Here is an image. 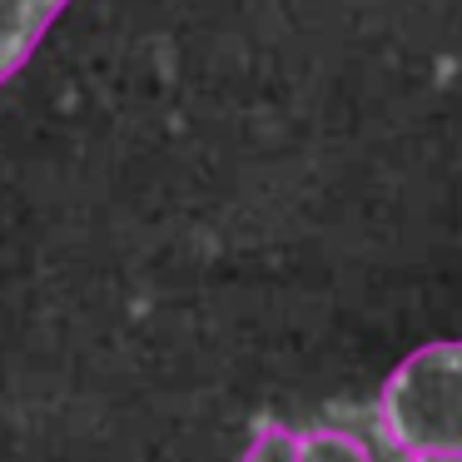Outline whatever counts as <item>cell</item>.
<instances>
[{
  "label": "cell",
  "mask_w": 462,
  "mask_h": 462,
  "mask_svg": "<svg viewBox=\"0 0 462 462\" xmlns=\"http://www.w3.org/2000/svg\"><path fill=\"white\" fill-rule=\"evenodd\" d=\"M378 412L402 452H462V338L408 353L383 383Z\"/></svg>",
  "instance_id": "cell-1"
},
{
  "label": "cell",
  "mask_w": 462,
  "mask_h": 462,
  "mask_svg": "<svg viewBox=\"0 0 462 462\" xmlns=\"http://www.w3.org/2000/svg\"><path fill=\"white\" fill-rule=\"evenodd\" d=\"M65 5L70 0H0V85L21 75V65L35 55Z\"/></svg>",
  "instance_id": "cell-2"
},
{
  "label": "cell",
  "mask_w": 462,
  "mask_h": 462,
  "mask_svg": "<svg viewBox=\"0 0 462 462\" xmlns=\"http://www.w3.org/2000/svg\"><path fill=\"white\" fill-rule=\"evenodd\" d=\"M303 457V432L283 428V422L263 418L254 428L249 448H244V462H299Z\"/></svg>",
  "instance_id": "cell-3"
},
{
  "label": "cell",
  "mask_w": 462,
  "mask_h": 462,
  "mask_svg": "<svg viewBox=\"0 0 462 462\" xmlns=\"http://www.w3.org/2000/svg\"><path fill=\"white\" fill-rule=\"evenodd\" d=\"M299 462H373V457H368V448H363L353 432L313 428V432H303V457Z\"/></svg>",
  "instance_id": "cell-4"
},
{
  "label": "cell",
  "mask_w": 462,
  "mask_h": 462,
  "mask_svg": "<svg viewBox=\"0 0 462 462\" xmlns=\"http://www.w3.org/2000/svg\"><path fill=\"white\" fill-rule=\"evenodd\" d=\"M408 462H462V452H408Z\"/></svg>",
  "instance_id": "cell-5"
}]
</instances>
